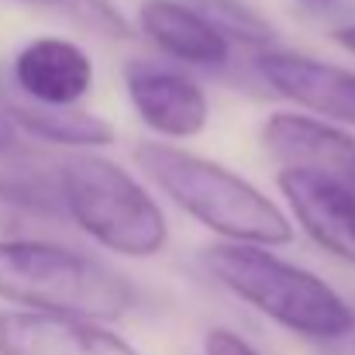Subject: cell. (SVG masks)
Here are the masks:
<instances>
[{"label": "cell", "instance_id": "6da1fadb", "mask_svg": "<svg viewBox=\"0 0 355 355\" xmlns=\"http://www.w3.org/2000/svg\"><path fill=\"white\" fill-rule=\"evenodd\" d=\"M135 162L176 207L218 235L238 245L293 241V225L262 190L204 155L162 141H145L135 148Z\"/></svg>", "mask_w": 355, "mask_h": 355}, {"label": "cell", "instance_id": "7a4b0ae2", "mask_svg": "<svg viewBox=\"0 0 355 355\" xmlns=\"http://www.w3.org/2000/svg\"><path fill=\"white\" fill-rule=\"evenodd\" d=\"M0 300L31 314L118 321L135 293L111 266L35 238H0Z\"/></svg>", "mask_w": 355, "mask_h": 355}, {"label": "cell", "instance_id": "3957f363", "mask_svg": "<svg viewBox=\"0 0 355 355\" xmlns=\"http://www.w3.org/2000/svg\"><path fill=\"white\" fill-rule=\"evenodd\" d=\"M204 262L235 297L297 335L342 338L355 328L352 307L321 276L283 262L259 245H214Z\"/></svg>", "mask_w": 355, "mask_h": 355}, {"label": "cell", "instance_id": "277c9868", "mask_svg": "<svg viewBox=\"0 0 355 355\" xmlns=\"http://www.w3.org/2000/svg\"><path fill=\"white\" fill-rule=\"evenodd\" d=\"M62 200L97 245L148 259L166 248V218L148 190L104 155H73L62 166Z\"/></svg>", "mask_w": 355, "mask_h": 355}, {"label": "cell", "instance_id": "5b68a950", "mask_svg": "<svg viewBox=\"0 0 355 355\" xmlns=\"http://www.w3.org/2000/svg\"><path fill=\"white\" fill-rule=\"evenodd\" d=\"M279 190L293 207L300 228L324 252L355 266V190L349 183L311 173V169H283Z\"/></svg>", "mask_w": 355, "mask_h": 355}, {"label": "cell", "instance_id": "8992f818", "mask_svg": "<svg viewBox=\"0 0 355 355\" xmlns=\"http://www.w3.org/2000/svg\"><path fill=\"white\" fill-rule=\"evenodd\" d=\"M259 76L297 107H307L321 118L355 124V73L297 55V52H262L255 59Z\"/></svg>", "mask_w": 355, "mask_h": 355}, {"label": "cell", "instance_id": "52a82bcc", "mask_svg": "<svg viewBox=\"0 0 355 355\" xmlns=\"http://www.w3.org/2000/svg\"><path fill=\"white\" fill-rule=\"evenodd\" d=\"M128 97L138 118L166 138H193L207 128L211 118V104L204 90L176 69H162L148 62L128 66Z\"/></svg>", "mask_w": 355, "mask_h": 355}, {"label": "cell", "instance_id": "ba28073f", "mask_svg": "<svg viewBox=\"0 0 355 355\" xmlns=\"http://www.w3.org/2000/svg\"><path fill=\"white\" fill-rule=\"evenodd\" d=\"M0 355H138L97 321L7 311L0 314Z\"/></svg>", "mask_w": 355, "mask_h": 355}, {"label": "cell", "instance_id": "9c48e42d", "mask_svg": "<svg viewBox=\"0 0 355 355\" xmlns=\"http://www.w3.org/2000/svg\"><path fill=\"white\" fill-rule=\"evenodd\" d=\"M262 141L286 169H311L335 176L355 190V138L304 114H272L262 128Z\"/></svg>", "mask_w": 355, "mask_h": 355}, {"label": "cell", "instance_id": "30bf717a", "mask_svg": "<svg viewBox=\"0 0 355 355\" xmlns=\"http://www.w3.org/2000/svg\"><path fill=\"white\" fill-rule=\"evenodd\" d=\"M14 83L31 104L73 107L94 83V62L66 38H35L14 59Z\"/></svg>", "mask_w": 355, "mask_h": 355}, {"label": "cell", "instance_id": "8fae6325", "mask_svg": "<svg viewBox=\"0 0 355 355\" xmlns=\"http://www.w3.org/2000/svg\"><path fill=\"white\" fill-rule=\"evenodd\" d=\"M141 31L173 59L190 66H221L228 59V38L200 10L180 0H145L138 7Z\"/></svg>", "mask_w": 355, "mask_h": 355}, {"label": "cell", "instance_id": "7c38bea8", "mask_svg": "<svg viewBox=\"0 0 355 355\" xmlns=\"http://www.w3.org/2000/svg\"><path fill=\"white\" fill-rule=\"evenodd\" d=\"M10 118L17 121L28 135L69 145V148H87V145H107L114 141V124H107L97 114L73 111V107H42V104H10Z\"/></svg>", "mask_w": 355, "mask_h": 355}, {"label": "cell", "instance_id": "4fadbf2b", "mask_svg": "<svg viewBox=\"0 0 355 355\" xmlns=\"http://www.w3.org/2000/svg\"><path fill=\"white\" fill-rule=\"evenodd\" d=\"M204 355H259L245 338H238L228 328H214L204 338Z\"/></svg>", "mask_w": 355, "mask_h": 355}, {"label": "cell", "instance_id": "5bb4252c", "mask_svg": "<svg viewBox=\"0 0 355 355\" xmlns=\"http://www.w3.org/2000/svg\"><path fill=\"white\" fill-rule=\"evenodd\" d=\"M335 42L345 49V52H352L355 55V24H345V28H338L335 31Z\"/></svg>", "mask_w": 355, "mask_h": 355}, {"label": "cell", "instance_id": "9a60e30c", "mask_svg": "<svg viewBox=\"0 0 355 355\" xmlns=\"http://www.w3.org/2000/svg\"><path fill=\"white\" fill-rule=\"evenodd\" d=\"M10 145V128H7V121H0V152Z\"/></svg>", "mask_w": 355, "mask_h": 355}]
</instances>
